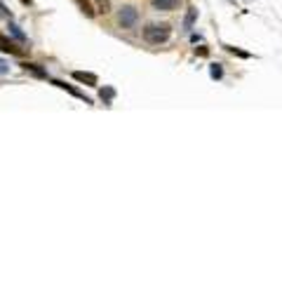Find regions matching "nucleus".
Returning <instances> with one entry per match:
<instances>
[{"label": "nucleus", "mask_w": 282, "mask_h": 282, "mask_svg": "<svg viewBox=\"0 0 282 282\" xmlns=\"http://www.w3.org/2000/svg\"><path fill=\"white\" fill-rule=\"evenodd\" d=\"M170 35H172V26L170 24H148L144 28V40L151 42V45H162V42L170 40Z\"/></svg>", "instance_id": "1"}, {"label": "nucleus", "mask_w": 282, "mask_h": 282, "mask_svg": "<svg viewBox=\"0 0 282 282\" xmlns=\"http://www.w3.org/2000/svg\"><path fill=\"white\" fill-rule=\"evenodd\" d=\"M139 21V10L134 5H123L118 12V24L123 28H132Z\"/></svg>", "instance_id": "2"}, {"label": "nucleus", "mask_w": 282, "mask_h": 282, "mask_svg": "<svg viewBox=\"0 0 282 282\" xmlns=\"http://www.w3.org/2000/svg\"><path fill=\"white\" fill-rule=\"evenodd\" d=\"M0 52L14 54V57H24L26 54V47H21L19 40H12V38H7V35L0 33Z\"/></svg>", "instance_id": "3"}, {"label": "nucleus", "mask_w": 282, "mask_h": 282, "mask_svg": "<svg viewBox=\"0 0 282 282\" xmlns=\"http://www.w3.org/2000/svg\"><path fill=\"white\" fill-rule=\"evenodd\" d=\"M49 83L54 85V87H59V90H64V92H69V94H73V96H76V99H80V101H85V103H90V106H92V99H90V96H85L83 92L78 90V87H73V85H69V83H64V80H52V78H49Z\"/></svg>", "instance_id": "4"}, {"label": "nucleus", "mask_w": 282, "mask_h": 282, "mask_svg": "<svg viewBox=\"0 0 282 282\" xmlns=\"http://www.w3.org/2000/svg\"><path fill=\"white\" fill-rule=\"evenodd\" d=\"M73 80L80 85H87V87H96L99 85V78L94 73H87V71H73Z\"/></svg>", "instance_id": "5"}, {"label": "nucleus", "mask_w": 282, "mask_h": 282, "mask_svg": "<svg viewBox=\"0 0 282 282\" xmlns=\"http://www.w3.org/2000/svg\"><path fill=\"white\" fill-rule=\"evenodd\" d=\"M181 5V0H151V7L158 12H172Z\"/></svg>", "instance_id": "6"}, {"label": "nucleus", "mask_w": 282, "mask_h": 282, "mask_svg": "<svg viewBox=\"0 0 282 282\" xmlns=\"http://www.w3.org/2000/svg\"><path fill=\"white\" fill-rule=\"evenodd\" d=\"M21 69H24V71H28V73H33L35 78H42V80H49V76H47V71H45V69H40V66H38V64L24 62V64H21Z\"/></svg>", "instance_id": "7"}, {"label": "nucleus", "mask_w": 282, "mask_h": 282, "mask_svg": "<svg viewBox=\"0 0 282 282\" xmlns=\"http://www.w3.org/2000/svg\"><path fill=\"white\" fill-rule=\"evenodd\" d=\"M7 33L12 35L14 40H19L21 45H26V35H24V31H21V28L17 26V24H14L12 19H10V26H7Z\"/></svg>", "instance_id": "8"}, {"label": "nucleus", "mask_w": 282, "mask_h": 282, "mask_svg": "<svg viewBox=\"0 0 282 282\" xmlns=\"http://www.w3.org/2000/svg\"><path fill=\"white\" fill-rule=\"evenodd\" d=\"M76 5L80 7V12L87 17V19H94V14H96V10H94V5H92L90 0H76Z\"/></svg>", "instance_id": "9"}, {"label": "nucleus", "mask_w": 282, "mask_h": 282, "mask_svg": "<svg viewBox=\"0 0 282 282\" xmlns=\"http://www.w3.org/2000/svg\"><path fill=\"white\" fill-rule=\"evenodd\" d=\"M195 19H198V7H191V10H188V14H186V19H184V31H186V33H191V31H193Z\"/></svg>", "instance_id": "10"}, {"label": "nucleus", "mask_w": 282, "mask_h": 282, "mask_svg": "<svg viewBox=\"0 0 282 282\" xmlns=\"http://www.w3.org/2000/svg\"><path fill=\"white\" fill-rule=\"evenodd\" d=\"M99 99H101L106 106H110V103H113V99H116V90L106 85V87H101V90H99Z\"/></svg>", "instance_id": "11"}, {"label": "nucleus", "mask_w": 282, "mask_h": 282, "mask_svg": "<svg viewBox=\"0 0 282 282\" xmlns=\"http://www.w3.org/2000/svg\"><path fill=\"white\" fill-rule=\"evenodd\" d=\"M209 76H212V80H221V78H223L221 64H212V66H209Z\"/></svg>", "instance_id": "12"}, {"label": "nucleus", "mask_w": 282, "mask_h": 282, "mask_svg": "<svg viewBox=\"0 0 282 282\" xmlns=\"http://www.w3.org/2000/svg\"><path fill=\"white\" fill-rule=\"evenodd\" d=\"M226 47V52H231V54H235V57H242V59H249V52H242V49H238V47H233V45H223Z\"/></svg>", "instance_id": "13"}, {"label": "nucleus", "mask_w": 282, "mask_h": 282, "mask_svg": "<svg viewBox=\"0 0 282 282\" xmlns=\"http://www.w3.org/2000/svg\"><path fill=\"white\" fill-rule=\"evenodd\" d=\"M96 12L108 14L110 12V0H96Z\"/></svg>", "instance_id": "14"}, {"label": "nucleus", "mask_w": 282, "mask_h": 282, "mask_svg": "<svg viewBox=\"0 0 282 282\" xmlns=\"http://www.w3.org/2000/svg\"><path fill=\"white\" fill-rule=\"evenodd\" d=\"M0 19H12V12H10L7 5H3V3H0Z\"/></svg>", "instance_id": "15"}, {"label": "nucleus", "mask_w": 282, "mask_h": 282, "mask_svg": "<svg viewBox=\"0 0 282 282\" xmlns=\"http://www.w3.org/2000/svg\"><path fill=\"white\" fill-rule=\"evenodd\" d=\"M195 54H198V57H207V54H209V49H207V47H195Z\"/></svg>", "instance_id": "16"}, {"label": "nucleus", "mask_w": 282, "mask_h": 282, "mask_svg": "<svg viewBox=\"0 0 282 282\" xmlns=\"http://www.w3.org/2000/svg\"><path fill=\"white\" fill-rule=\"evenodd\" d=\"M0 73H7V66H5V62H0Z\"/></svg>", "instance_id": "17"}, {"label": "nucleus", "mask_w": 282, "mask_h": 282, "mask_svg": "<svg viewBox=\"0 0 282 282\" xmlns=\"http://www.w3.org/2000/svg\"><path fill=\"white\" fill-rule=\"evenodd\" d=\"M21 3H24V5H31V3H33V0H21Z\"/></svg>", "instance_id": "18"}]
</instances>
